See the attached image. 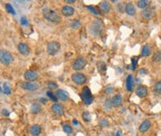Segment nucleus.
I'll return each mask as SVG.
<instances>
[{
    "instance_id": "30",
    "label": "nucleus",
    "mask_w": 161,
    "mask_h": 136,
    "mask_svg": "<svg viewBox=\"0 0 161 136\" xmlns=\"http://www.w3.org/2000/svg\"><path fill=\"white\" fill-rule=\"evenodd\" d=\"M86 9H87L91 13L96 15V16H98V15H100V12H99V11H98V9H96V7H94V6H87V7H86Z\"/></svg>"
},
{
    "instance_id": "47",
    "label": "nucleus",
    "mask_w": 161,
    "mask_h": 136,
    "mask_svg": "<svg viewBox=\"0 0 161 136\" xmlns=\"http://www.w3.org/2000/svg\"><path fill=\"white\" fill-rule=\"evenodd\" d=\"M0 92H1V87H0Z\"/></svg>"
},
{
    "instance_id": "29",
    "label": "nucleus",
    "mask_w": 161,
    "mask_h": 136,
    "mask_svg": "<svg viewBox=\"0 0 161 136\" xmlns=\"http://www.w3.org/2000/svg\"><path fill=\"white\" fill-rule=\"evenodd\" d=\"M62 128H63V131H65V133L67 134H71L72 133V127L69 125V124H63V126H62Z\"/></svg>"
},
{
    "instance_id": "21",
    "label": "nucleus",
    "mask_w": 161,
    "mask_h": 136,
    "mask_svg": "<svg viewBox=\"0 0 161 136\" xmlns=\"http://www.w3.org/2000/svg\"><path fill=\"white\" fill-rule=\"evenodd\" d=\"M126 88L129 92H132L134 88V80L132 75H129L126 79Z\"/></svg>"
},
{
    "instance_id": "12",
    "label": "nucleus",
    "mask_w": 161,
    "mask_h": 136,
    "mask_svg": "<svg viewBox=\"0 0 161 136\" xmlns=\"http://www.w3.org/2000/svg\"><path fill=\"white\" fill-rule=\"evenodd\" d=\"M135 94L137 96H139L140 98H144V97H145L148 94V89L147 87L144 86V85H139V86H137L135 89Z\"/></svg>"
},
{
    "instance_id": "15",
    "label": "nucleus",
    "mask_w": 161,
    "mask_h": 136,
    "mask_svg": "<svg viewBox=\"0 0 161 136\" xmlns=\"http://www.w3.org/2000/svg\"><path fill=\"white\" fill-rule=\"evenodd\" d=\"M154 7H146L142 11V17L145 19H151L154 16Z\"/></svg>"
},
{
    "instance_id": "24",
    "label": "nucleus",
    "mask_w": 161,
    "mask_h": 136,
    "mask_svg": "<svg viewBox=\"0 0 161 136\" xmlns=\"http://www.w3.org/2000/svg\"><path fill=\"white\" fill-rule=\"evenodd\" d=\"M41 111V106L39 104H36V103H33L32 105V107H31V112L33 114H37L39 112Z\"/></svg>"
},
{
    "instance_id": "35",
    "label": "nucleus",
    "mask_w": 161,
    "mask_h": 136,
    "mask_svg": "<svg viewBox=\"0 0 161 136\" xmlns=\"http://www.w3.org/2000/svg\"><path fill=\"white\" fill-rule=\"evenodd\" d=\"M97 68H98V69H99L100 71H105L106 69H107V67H106V64L104 63V62H98Z\"/></svg>"
},
{
    "instance_id": "27",
    "label": "nucleus",
    "mask_w": 161,
    "mask_h": 136,
    "mask_svg": "<svg viewBox=\"0 0 161 136\" xmlns=\"http://www.w3.org/2000/svg\"><path fill=\"white\" fill-rule=\"evenodd\" d=\"M154 92L158 95H161V81H158L154 85Z\"/></svg>"
},
{
    "instance_id": "2",
    "label": "nucleus",
    "mask_w": 161,
    "mask_h": 136,
    "mask_svg": "<svg viewBox=\"0 0 161 136\" xmlns=\"http://www.w3.org/2000/svg\"><path fill=\"white\" fill-rule=\"evenodd\" d=\"M43 16L46 19V21L57 23L61 21V16L56 11H54L50 9H43Z\"/></svg>"
},
{
    "instance_id": "1",
    "label": "nucleus",
    "mask_w": 161,
    "mask_h": 136,
    "mask_svg": "<svg viewBox=\"0 0 161 136\" xmlns=\"http://www.w3.org/2000/svg\"><path fill=\"white\" fill-rule=\"evenodd\" d=\"M104 31V23L100 19H95L88 26V32L93 37H99Z\"/></svg>"
},
{
    "instance_id": "8",
    "label": "nucleus",
    "mask_w": 161,
    "mask_h": 136,
    "mask_svg": "<svg viewBox=\"0 0 161 136\" xmlns=\"http://www.w3.org/2000/svg\"><path fill=\"white\" fill-rule=\"evenodd\" d=\"M85 66H86L85 58L82 57H78L74 60L73 64H72V68H73L74 71H82V69H84Z\"/></svg>"
},
{
    "instance_id": "31",
    "label": "nucleus",
    "mask_w": 161,
    "mask_h": 136,
    "mask_svg": "<svg viewBox=\"0 0 161 136\" xmlns=\"http://www.w3.org/2000/svg\"><path fill=\"white\" fill-rule=\"evenodd\" d=\"M6 9H7V12L10 13V14H13V15L16 14V12H15L14 7H12V5H11L10 3H7V4H6Z\"/></svg>"
},
{
    "instance_id": "39",
    "label": "nucleus",
    "mask_w": 161,
    "mask_h": 136,
    "mask_svg": "<svg viewBox=\"0 0 161 136\" xmlns=\"http://www.w3.org/2000/svg\"><path fill=\"white\" fill-rule=\"evenodd\" d=\"M114 92V87L113 86H108L106 88V90H105V93L107 95H109V94H112V93Z\"/></svg>"
},
{
    "instance_id": "33",
    "label": "nucleus",
    "mask_w": 161,
    "mask_h": 136,
    "mask_svg": "<svg viewBox=\"0 0 161 136\" xmlns=\"http://www.w3.org/2000/svg\"><path fill=\"white\" fill-rule=\"evenodd\" d=\"M3 91H4V94H6V95H10L11 94V89L9 87V85L7 84V83H4V89H3Z\"/></svg>"
},
{
    "instance_id": "36",
    "label": "nucleus",
    "mask_w": 161,
    "mask_h": 136,
    "mask_svg": "<svg viewBox=\"0 0 161 136\" xmlns=\"http://www.w3.org/2000/svg\"><path fill=\"white\" fill-rule=\"evenodd\" d=\"M112 103H111V99H107L105 102V107L107 108V109H111L112 108Z\"/></svg>"
},
{
    "instance_id": "4",
    "label": "nucleus",
    "mask_w": 161,
    "mask_h": 136,
    "mask_svg": "<svg viewBox=\"0 0 161 136\" xmlns=\"http://www.w3.org/2000/svg\"><path fill=\"white\" fill-rule=\"evenodd\" d=\"M60 50V44L57 41H51L46 46V51L50 56H56Z\"/></svg>"
},
{
    "instance_id": "34",
    "label": "nucleus",
    "mask_w": 161,
    "mask_h": 136,
    "mask_svg": "<svg viewBox=\"0 0 161 136\" xmlns=\"http://www.w3.org/2000/svg\"><path fill=\"white\" fill-rule=\"evenodd\" d=\"M99 125L102 127V128H105V127H108L109 125L108 123V120L107 119H101L99 120Z\"/></svg>"
},
{
    "instance_id": "17",
    "label": "nucleus",
    "mask_w": 161,
    "mask_h": 136,
    "mask_svg": "<svg viewBox=\"0 0 161 136\" xmlns=\"http://www.w3.org/2000/svg\"><path fill=\"white\" fill-rule=\"evenodd\" d=\"M61 13L65 17H70L75 13V9L70 6H64L61 9Z\"/></svg>"
},
{
    "instance_id": "40",
    "label": "nucleus",
    "mask_w": 161,
    "mask_h": 136,
    "mask_svg": "<svg viewBox=\"0 0 161 136\" xmlns=\"http://www.w3.org/2000/svg\"><path fill=\"white\" fill-rule=\"evenodd\" d=\"M21 25H24V26H26V25H28V21H27V19H26V17H21Z\"/></svg>"
},
{
    "instance_id": "38",
    "label": "nucleus",
    "mask_w": 161,
    "mask_h": 136,
    "mask_svg": "<svg viewBox=\"0 0 161 136\" xmlns=\"http://www.w3.org/2000/svg\"><path fill=\"white\" fill-rule=\"evenodd\" d=\"M153 59L155 61H161V51L155 54L154 57H153Z\"/></svg>"
},
{
    "instance_id": "9",
    "label": "nucleus",
    "mask_w": 161,
    "mask_h": 136,
    "mask_svg": "<svg viewBox=\"0 0 161 136\" xmlns=\"http://www.w3.org/2000/svg\"><path fill=\"white\" fill-rule=\"evenodd\" d=\"M51 111L56 116H62L64 114V107L60 103H54L51 106Z\"/></svg>"
},
{
    "instance_id": "16",
    "label": "nucleus",
    "mask_w": 161,
    "mask_h": 136,
    "mask_svg": "<svg viewBox=\"0 0 161 136\" xmlns=\"http://www.w3.org/2000/svg\"><path fill=\"white\" fill-rule=\"evenodd\" d=\"M18 51L23 56H28L30 54V48L27 44L25 43H21L18 45Z\"/></svg>"
},
{
    "instance_id": "32",
    "label": "nucleus",
    "mask_w": 161,
    "mask_h": 136,
    "mask_svg": "<svg viewBox=\"0 0 161 136\" xmlns=\"http://www.w3.org/2000/svg\"><path fill=\"white\" fill-rule=\"evenodd\" d=\"M47 87L50 89L51 91L56 90V89H57V83H55V81H48V83H47Z\"/></svg>"
},
{
    "instance_id": "18",
    "label": "nucleus",
    "mask_w": 161,
    "mask_h": 136,
    "mask_svg": "<svg viewBox=\"0 0 161 136\" xmlns=\"http://www.w3.org/2000/svg\"><path fill=\"white\" fill-rule=\"evenodd\" d=\"M150 127H151V122H150V120H148V119L144 120V121L141 123V125H140V127H139L140 133H147V131H149V129H150Z\"/></svg>"
},
{
    "instance_id": "20",
    "label": "nucleus",
    "mask_w": 161,
    "mask_h": 136,
    "mask_svg": "<svg viewBox=\"0 0 161 136\" xmlns=\"http://www.w3.org/2000/svg\"><path fill=\"white\" fill-rule=\"evenodd\" d=\"M125 12H126L129 16H134L136 13V9L132 3H128L125 6Z\"/></svg>"
},
{
    "instance_id": "44",
    "label": "nucleus",
    "mask_w": 161,
    "mask_h": 136,
    "mask_svg": "<svg viewBox=\"0 0 161 136\" xmlns=\"http://www.w3.org/2000/svg\"><path fill=\"white\" fill-rule=\"evenodd\" d=\"M72 122H73L74 125H78V124H79V122H78V120H77V119H73V120H72Z\"/></svg>"
},
{
    "instance_id": "7",
    "label": "nucleus",
    "mask_w": 161,
    "mask_h": 136,
    "mask_svg": "<svg viewBox=\"0 0 161 136\" xmlns=\"http://www.w3.org/2000/svg\"><path fill=\"white\" fill-rule=\"evenodd\" d=\"M71 80L73 83H75L76 84H84L86 83V81H87V78L86 76L84 74V73H81V72H76V73H73L71 75Z\"/></svg>"
},
{
    "instance_id": "41",
    "label": "nucleus",
    "mask_w": 161,
    "mask_h": 136,
    "mask_svg": "<svg viewBox=\"0 0 161 136\" xmlns=\"http://www.w3.org/2000/svg\"><path fill=\"white\" fill-rule=\"evenodd\" d=\"M1 114L3 115V116H9V112L7 111V109H3L2 111H1Z\"/></svg>"
},
{
    "instance_id": "25",
    "label": "nucleus",
    "mask_w": 161,
    "mask_h": 136,
    "mask_svg": "<svg viewBox=\"0 0 161 136\" xmlns=\"http://www.w3.org/2000/svg\"><path fill=\"white\" fill-rule=\"evenodd\" d=\"M148 5H149V1H147V0H140V1L137 2V6H138L139 9H142L148 7Z\"/></svg>"
},
{
    "instance_id": "13",
    "label": "nucleus",
    "mask_w": 161,
    "mask_h": 136,
    "mask_svg": "<svg viewBox=\"0 0 161 136\" xmlns=\"http://www.w3.org/2000/svg\"><path fill=\"white\" fill-rule=\"evenodd\" d=\"M98 9H99V11L101 13L108 14V13H109V11H110V9H111L110 4H109L108 1L101 2L99 5H98Z\"/></svg>"
},
{
    "instance_id": "22",
    "label": "nucleus",
    "mask_w": 161,
    "mask_h": 136,
    "mask_svg": "<svg viewBox=\"0 0 161 136\" xmlns=\"http://www.w3.org/2000/svg\"><path fill=\"white\" fill-rule=\"evenodd\" d=\"M81 25H82V23H81V21H79V19H73V21H69V26L71 29H74V30L80 28Z\"/></svg>"
},
{
    "instance_id": "43",
    "label": "nucleus",
    "mask_w": 161,
    "mask_h": 136,
    "mask_svg": "<svg viewBox=\"0 0 161 136\" xmlns=\"http://www.w3.org/2000/svg\"><path fill=\"white\" fill-rule=\"evenodd\" d=\"M140 73H141V74H146L147 71H146V69H140Z\"/></svg>"
},
{
    "instance_id": "5",
    "label": "nucleus",
    "mask_w": 161,
    "mask_h": 136,
    "mask_svg": "<svg viewBox=\"0 0 161 136\" xmlns=\"http://www.w3.org/2000/svg\"><path fill=\"white\" fill-rule=\"evenodd\" d=\"M13 56L7 50H0V62L4 65H9L13 62Z\"/></svg>"
},
{
    "instance_id": "11",
    "label": "nucleus",
    "mask_w": 161,
    "mask_h": 136,
    "mask_svg": "<svg viewBox=\"0 0 161 136\" xmlns=\"http://www.w3.org/2000/svg\"><path fill=\"white\" fill-rule=\"evenodd\" d=\"M56 94V96L58 100L62 101V102H66V101L69 100V94L68 92H66L63 89H57V92L55 93Z\"/></svg>"
},
{
    "instance_id": "42",
    "label": "nucleus",
    "mask_w": 161,
    "mask_h": 136,
    "mask_svg": "<svg viewBox=\"0 0 161 136\" xmlns=\"http://www.w3.org/2000/svg\"><path fill=\"white\" fill-rule=\"evenodd\" d=\"M40 102H41V103L45 104L46 102H47V99H46V98H44V97H41V98H40Z\"/></svg>"
},
{
    "instance_id": "19",
    "label": "nucleus",
    "mask_w": 161,
    "mask_h": 136,
    "mask_svg": "<svg viewBox=\"0 0 161 136\" xmlns=\"http://www.w3.org/2000/svg\"><path fill=\"white\" fill-rule=\"evenodd\" d=\"M29 131L33 136H38L42 133V128L40 125H38V124H33V125L30 127Z\"/></svg>"
},
{
    "instance_id": "46",
    "label": "nucleus",
    "mask_w": 161,
    "mask_h": 136,
    "mask_svg": "<svg viewBox=\"0 0 161 136\" xmlns=\"http://www.w3.org/2000/svg\"><path fill=\"white\" fill-rule=\"evenodd\" d=\"M116 136H120V131H117Z\"/></svg>"
},
{
    "instance_id": "28",
    "label": "nucleus",
    "mask_w": 161,
    "mask_h": 136,
    "mask_svg": "<svg viewBox=\"0 0 161 136\" xmlns=\"http://www.w3.org/2000/svg\"><path fill=\"white\" fill-rule=\"evenodd\" d=\"M46 95H47L48 98H49V99H51V100H52L53 102H55V103H57L58 99L57 98V96H56V94H55V93H53L52 91H48L47 93H46Z\"/></svg>"
},
{
    "instance_id": "26",
    "label": "nucleus",
    "mask_w": 161,
    "mask_h": 136,
    "mask_svg": "<svg viewBox=\"0 0 161 136\" xmlns=\"http://www.w3.org/2000/svg\"><path fill=\"white\" fill-rule=\"evenodd\" d=\"M82 119H84L85 122H90V121H91V119H92L91 114H90V112H88V111L82 112Z\"/></svg>"
},
{
    "instance_id": "6",
    "label": "nucleus",
    "mask_w": 161,
    "mask_h": 136,
    "mask_svg": "<svg viewBox=\"0 0 161 136\" xmlns=\"http://www.w3.org/2000/svg\"><path fill=\"white\" fill-rule=\"evenodd\" d=\"M21 87L23 90L33 92V91H36L37 89L40 87V84L37 83L36 81H24V83H21Z\"/></svg>"
},
{
    "instance_id": "14",
    "label": "nucleus",
    "mask_w": 161,
    "mask_h": 136,
    "mask_svg": "<svg viewBox=\"0 0 161 136\" xmlns=\"http://www.w3.org/2000/svg\"><path fill=\"white\" fill-rule=\"evenodd\" d=\"M111 103H112V106L115 107H120L121 105H122V103H123L122 95H120V94L115 95H114L112 98H111Z\"/></svg>"
},
{
    "instance_id": "10",
    "label": "nucleus",
    "mask_w": 161,
    "mask_h": 136,
    "mask_svg": "<svg viewBox=\"0 0 161 136\" xmlns=\"http://www.w3.org/2000/svg\"><path fill=\"white\" fill-rule=\"evenodd\" d=\"M39 78L38 72L34 71H27L24 73V79L26 81H35Z\"/></svg>"
},
{
    "instance_id": "3",
    "label": "nucleus",
    "mask_w": 161,
    "mask_h": 136,
    "mask_svg": "<svg viewBox=\"0 0 161 136\" xmlns=\"http://www.w3.org/2000/svg\"><path fill=\"white\" fill-rule=\"evenodd\" d=\"M81 99L82 101V103L86 106H88V105H91L93 100H94V96L91 93V90L88 88V87H84L82 88V90L81 92Z\"/></svg>"
},
{
    "instance_id": "45",
    "label": "nucleus",
    "mask_w": 161,
    "mask_h": 136,
    "mask_svg": "<svg viewBox=\"0 0 161 136\" xmlns=\"http://www.w3.org/2000/svg\"><path fill=\"white\" fill-rule=\"evenodd\" d=\"M66 3H75V0H68V1H66Z\"/></svg>"
},
{
    "instance_id": "37",
    "label": "nucleus",
    "mask_w": 161,
    "mask_h": 136,
    "mask_svg": "<svg viewBox=\"0 0 161 136\" xmlns=\"http://www.w3.org/2000/svg\"><path fill=\"white\" fill-rule=\"evenodd\" d=\"M138 58H139V57H133L132 58V69H135L136 64H137V60H138Z\"/></svg>"
},
{
    "instance_id": "23",
    "label": "nucleus",
    "mask_w": 161,
    "mask_h": 136,
    "mask_svg": "<svg viewBox=\"0 0 161 136\" xmlns=\"http://www.w3.org/2000/svg\"><path fill=\"white\" fill-rule=\"evenodd\" d=\"M150 52H151V48H150V45H145L143 49H142V54H141V56L142 57H147L150 55Z\"/></svg>"
}]
</instances>
